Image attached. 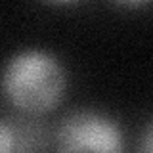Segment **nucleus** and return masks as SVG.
I'll use <instances>...</instances> for the list:
<instances>
[{
	"instance_id": "nucleus-1",
	"label": "nucleus",
	"mask_w": 153,
	"mask_h": 153,
	"mask_svg": "<svg viewBox=\"0 0 153 153\" xmlns=\"http://www.w3.org/2000/svg\"><path fill=\"white\" fill-rule=\"evenodd\" d=\"M6 98L25 113H46L59 103L65 73L56 57L38 50L13 56L2 76Z\"/></svg>"
},
{
	"instance_id": "nucleus-2",
	"label": "nucleus",
	"mask_w": 153,
	"mask_h": 153,
	"mask_svg": "<svg viewBox=\"0 0 153 153\" xmlns=\"http://www.w3.org/2000/svg\"><path fill=\"white\" fill-rule=\"evenodd\" d=\"M59 151H121V132L113 121L90 111L71 113L56 132Z\"/></svg>"
},
{
	"instance_id": "nucleus-3",
	"label": "nucleus",
	"mask_w": 153,
	"mask_h": 153,
	"mask_svg": "<svg viewBox=\"0 0 153 153\" xmlns=\"http://www.w3.org/2000/svg\"><path fill=\"white\" fill-rule=\"evenodd\" d=\"M10 142H12V132H10V128H8V123L4 121L0 124V147H2L4 153L10 151Z\"/></svg>"
},
{
	"instance_id": "nucleus-4",
	"label": "nucleus",
	"mask_w": 153,
	"mask_h": 153,
	"mask_svg": "<svg viewBox=\"0 0 153 153\" xmlns=\"http://www.w3.org/2000/svg\"><path fill=\"white\" fill-rule=\"evenodd\" d=\"M140 147H142L143 151H153V123L146 128V132H143V136H142V146H140Z\"/></svg>"
},
{
	"instance_id": "nucleus-5",
	"label": "nucleus",
	"mask_w": 153,
	"mask_h": 153,
	"mask_svg": "<svg viewBox=\"0 0 153 153\" xmlns=\"http://www.w3.org/2000/svg\"><path fill=\"white\" fill-rule=\"evenodd\" d=\"M119 2H123V4H143V2H147V0H119Z\"/></svg>"
},
{
	"instance_id": "nucleus-6",
	"label": "nucleus",
	"mask_w": 153,
	"mask_h": 153,
	"mask_svg": "<svg viewBox=\"0 0 153 153\" xmlns=\"http://www.w3.org/2000/svg\"><path fill=\"white\" fill-rule=\"evenodd\" d=\"M44 2H50V4H65V2H71V0H44Z\"/></svg>"
}]
</instances>
